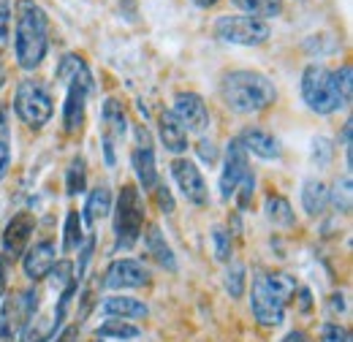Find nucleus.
<instances>
[{
	"mask_svg": "<svg viewBox=\"0 0 353 342\" xmlns=\"http://www.w3.org/2000/svg\"><path fill=\"white\" fill-rule=\"evenodd\" d=\"M321 342H351V332L340 323H323L321 326Z\"/></svg>",
	"mask_w": 353,
	"mask_h": 342,
	"instance_id": "38",
	"label": "nucleus"
},
{
	"mask_svg": "<svg viewBox=\"0 0 353 342\" xmlns=\"http://www.w3.org/2000/svg\"><path fill=\"white\" fill-rule=\"evenodd\" d=\"M283 342H312V340H310L307 332H302V329H294V332H288V334L283 337Z\"/></svg>",
	"mask_w": 353,
	"mask_h": 342,
	"instance_id": "45",
	"label": "nucleus"
},
{
	"mask_svg": "<svg viewBox=\"0 0 353 342\" xmlns=\"http://www.w3.org/2000/svg\"><path fill=\"white\" fill-rule=\"evenodd\" d=\"M221 98L234 114H261L277 101V87L261 71L236 68L223 74Z\"/></svg>",
	"mask_w": 353,
	"mask_h": 342,
	"instance_id": "3",
	"label": "nucleus"
},
{
	"mask_svg": "<svg viewBox=\"0 0 353 342\" xmlns=\"http://www.w3.org/2000/svg\"><path fill=\"white\" fill-rule=\"evenodd\" d=\"M85 190H88V161H85V155H74L65 169V193L79 196Z\"/></svg>",
	"mask_w": 353,
	"mask_h": 342,
	"instance_id": "29",
	"label": "nucleus"
},
{
	"mask_svg": "<svg viewBox=\"0 0 353 342\" xmlns=\"http://www.w3.org/2000/svg\"><path fill=\"white\" fill-rule=\"evenodd\" d=\"M82 71H88L85 57L77 54V52H68V54L60 57V63H57V68H54V79L63 82V85H68V82H71L74 77H79Z\"/></svg>",
	"mask_w": 353,
	"mask_h": 342,
	"instance_id": "31",
	"label": "nucleus"
},
{
	"mask_svg": "<svg viewBox=\"0 0 353 342\" xmlns=\"http://www.w3.org/2000/svg\"><path fill=\"white\" fill-rule=\"evenodd\" d=\"M264 212H266V220L272 225H277V228H294L296 225V212H294L291 201L285 196H280V193H269L266 196Z\"/></svg>",
	"mask_w": 353,
	"mask_h": 342,
	"instance_id": "24",
	"label": "nucleus"
},
{
	"mask_svg": "<svg viewBox=\"0 0 353 342\" xmlns=\"http://www.w3.org/2000/svg\"><path fill=\"white\" fill-rule=\"evenodd\" d=\"M79 337V323H71V326H65L60 334H54L49 342H77Z\"/></svg>",
	"mask_w": 353,
	"mask_h": 342,
	"instance_id": "43",
	"label": "nucleus"
},
{
	"mask_svg": "<svg viewBox=\"0 0 353 342\" xmlns=\"http://www.w3.org/2000/svg\"><path fill=\"white\" fill-rule=\"evenodd\" d=\"M158 136H161V144L174 155H182L188 150V130L182 128V123L176 120L172 109H163L158 114Z\"/></svg>",
	"mask_w": 353,
	"mask_h": 342,
	"instance_id": "21",
	"label": "nucleus"
},
{
	"mask_svg": "<svg viewBox=\"0 0 353 342\" xmlns=\"http://www.w3.org/2000/svg\"><path fill=\"white\" fill-rule=\"evenodd\" d=\"M250 310H253V318L261 326H280L285 321V304L269 291L264 274L253 277V285H250Z\"/></svg>",
	"mask_w": 353,
	"mask_h": 342,
	"instance_id": "14",
	"label": "nucleus"
},
{
	"mask_svg": "<svg viewBox=\"0 0 353 342\" xmlns=\"http://www.w3.org/2000/svg\"><path fill=\"white\" fill-rule=\"evenodd\" d=\"M193 3H196L199 8H215V6L221 3V0H193Z\"/></svg>",
	"mask_w": 353,
	"mask_h": 342,
	"instance_id": "48",
	"label": "nucleus"
},
{
	"mask_svg": "<svg viewBox=\"0 0 353 342\" xmlns=\"http://www.w3.org/2000/svg\"><path fill=\"white\" fill-rule=\"evenodd\" d=\"M92 90V77L90 68L82 71L79 77H74L65 85V103H63V130L68 136L79 133L85 128V114H88V98Z\"/></svg>",
	"mask_w": 353,
	"mask_h": 342,
	"instance_id": "8",
	"label": "nucleus"
},
{
	"mask_svg": "<svg viewBox=\"0 0 353 342\" xmlns=\"http://www.w3.org/2000/svg\"><path fill=\"white\" fill-rule=\"evenodd\" d=\"M49 52V17L36 0L14 3V57L22 71H36Z\"/></svg>",
	"mask_w": 353,
	"mask_h": 342,
	"instance_id": "2",
	"label": "nucleus"
},
{
	"mask_svg": "<svg viewBox=\"0 0 353 342\" xmlns=\"http://www.w3.org/2000/svg\"><path fill=\"white\" fill-rule=\"evenodd\" d=\"M212 248H215V258L221 263H228L234 258V234L225 225H215L212 228Z\"/></svg>",
	"mask_w": 353,
	"mask_h": 342,
	"instance_id": "32",
	"label": "nucleus"
},
{
	"mask_svg": "<svg viewBox=\"0 0 353 342\" xmlns=\"http://www.w3.org/2000/svg\"><path fill=\"white\" fill-rule=\"evenodd\" d=\"M236 139H239V144L245 147L248 155H256V158H261V161H280V158H283V147H280L277 136L269 133L266 128L250 125V128L242 130Z\"/></svg>",
	"mask_w": 353,
	"mask_h": 342,
	"instance_id": "18",
	"label": "nucleus"
},
{
	"mask_svg": "<svg viewBox=\"0 0 353 342\" xmlns=\"http://www.w3.org/2000/svg\"><path fill=\"white\" fill-rule=\"evenodd\" d=\"M172 112H174V117L182 123V128L188 133H204L210 128V106L193 90H179L176 92Z\"/></svg>",
	"mask_w": 353,
	"mask_h": 342,
	"instance_id": "13",
	"label": "nucleus"
},
{
	"mask_svg": "<svg viewBox=\"0 0 353 342\" xmlns=\"http://www.w3.org/2000/svg\"><path fill=\"white\" fill-rule=\"evenodd\" d=\"M6 82H8V71H6V63H3V57H0V90L6 87Z\"/></svg>",
	"mask_w": 353,
	"mask_h": 342,
	"instance_id": "47",
	"label": "nucleus"
},
{
	"mask_svg": "<svg viewBox=\"0 0 353 342\" xmlns=\"http://www.w3.org/2000/svg\"><path fill=\"white\" fill-rule=\"evenodd\" d=\"M242 14L248 17H256V19H274L283 14V0H231Z\"/></svg>",
	"mask_w": 353,
	"mask_h": 342,
	"instance_id": "27",
	"label": "nucleus"
},
{
	"mask_svg": "<svg viewBox=\"0 0 353 342\" xmlns=\"http://www.w3.org/2000/svg\"><path fill=\"white\" fill-rule=\"evenodd\" d=\"M332 155H334V150H332V141H329L326 136H321V139L312 141V161H315V163L326 166V163L332 161Z\"/></svg>",
	"mask_w": 353,
	"mask_h": 342,
	"instance_id": "40",
	"label": "nucleus"
},
{
	"mask_svg": "<svg viewBox=\"0 0 353 342\" xmlns=\"http://www.w3.org/2000/svg\"><path fill=\"white\" fill-rule=\"evenodd\" d=\"M112 207H114V201H112V190H109L106 185L92 188V190L88 193L85 210H82V220H85V225H95L98 220L109 217V214H112Z\"/></svg>",
	"mask_w": 353,
	"mask_h": 342,
	"instance_id": "23",
	"label": "nucleus"
},
{
	"mask_svg": "<svg viewBox=\"0 0 353 342\" xmlns=\"http://www.w3.org/2000/svg\"><path fill=\"white\" fill-rule=\"evenodd\" d=\"M49 280H52V288L54 291H63L65 285H71L77 277H74V263L68 261V258H63V261H54V266H52V272H49ZM79 283V280H77Z\"/></svg>",
	"mask_w": 353,
	"mask_h": 342,
	"instance_id": "35",
	"label": "nucleus"
},
{
	"mask_svg": "<svg viewBox=\"0 0 353 342\" xmlns=\"http://www.w3.org/2000/svg\"><path fill=\"white\" fill-rule=\"evenodd\" d=\"M101 285L103 288H112V291L144 288V285H150V269L139 258H117V261H112L106 266Z\"/></svg>",
	"mask_w": 353,
	"mask_h": 342,
	"instance_id": "11",
	"label": "nucleus"
},
{
	"mask_svg": "<svg viewBox=\"0 0 353 342\" xmlns=\"http://www.w3.org/2000/svg\"><path fill=\"white\" fill-rule=\"evenodd\" d=\"M215 39L223 43H234V46H261L269 41L272 28L264 19L248 17V14H225L215 19L212 28Z\"/></svg>",
	"mask_w": 353,
	"mask_h": 342,
	"instance_id": "6",
	"label": "nucleus"
},
{
	"mask_svg": "<svg viewBox=\"0 0 353 342\" xmlns=\"http://www.w3.org/2000/svg\"><path fill=\"white\" fill-rule=\"evenodd\" d=\"M329 204H334L343 214L351 212V174L334 182V190H329Z\"/></svg>",
	"mask_w": 353,
	"mask_h": 342,
	"instance_id": "33",
	"label": "nucleus"
},
{
	"mask_svg": "<svg viewBox=\"0 0 353 342\" xmlns=\"http://www.w3.org/2000/svg\"><path fill=\"white\" fill-rule=\"evenodd\" d=\"M152 196H155V204H158V210L163 214H172L174 212V196H172V190L163 185V182H158L155 185V190H152Z\"/></svg>",
	"mask_w": 353,
	"mask_h": 342,
	"instance_id": "39",
	"label": "nucleus"
},
{
	"mask_svg": "<svg viewBox=\"0 0 353 342\" xmlns=\"http://www.w3.org/2000/svg\"><path fill=\"white\" fill-rule=\"evenodd\" d=\"M54 337V329L52 326H44V321H30L25 329H22V334L17 337V342H49Z\"/></svg>",
	"mask_w": 353,
	"mask_h": 342,
	"instance_id": "36",
	"label": "nucleus"
},
{
	"mask_svg": "<svg viewBox=\"0 0 353 342\" xmlns=\"http://www.w3.org/2000/svg\"><path fill=\"white\" fill-rule=\"evenodd\" d=\"M6 291H8V261L6 256H0V299L6 296Z\"/></svg>",
	"mask_w": 353,
	"mask_h": 342,
	"instance_id": "44",
	"label": "nucleus"
},
{
	"mask_svg": "<svg viewBox=\"0 0 353 342\" xmlns=\"http://www.w3.org/2000/svg\"><path fill=\"white\" fill-rule=\"evenodd\" d=\"M98 307L106 318H120V321H141L150 315V307L144 301L136 299V296H123V294L106 296Z\"/></svg>",
	"mask_w": 353,
	"mask_h": 342,
	"instance_id": "20",
	"label": "nucleus"
},
{
	"mask_svg": "<svg viewBox=\"0 0 353 342\" xmlns=\"http://www.w3.org/2000/svg\"><path fill=\"white\" fill-rule=\"evenodd\" d=\"M172 177H174L176 188L182 190L185 201L193 204V207H207L210 204V188H207V179L201 169L188 161V158H174L172 161Z\"/></svg>",
	"mask_w": 353,
	"mask_h": 342,
	"instance_id": "12",
	"label": "nucleus"
},
{
	"mask_svg": "<svg viewBox=\"0 0 353 342\" xmlns=\"http://www.w3.org/2000/svg\"><path fill=\"white\" fill-rule=\"evenodd\" d=\"M88 239L85 234V220H82V212L79 210H68L65 214V225H63V253H74L82 248V242Z\"/></svg>",
	"mask_w": 353,
	"mask_h": 342,
	"instance_id": "26",
	"label": "nucleus"
},
{
	"mask_svg": "<svg viewBox=\"0 0 353 342\" xmlns=\"http://www.w3.org/2000/svg\"><path fill=\"white\" fill-rule=\"evenodd\" d=\"M57 261V250H54V242L41 239L36 245H30L25 253H22V272L30 283H41L49 277L52 266Z\"/></svg>",
	"mask_w": 353,
	"mask_h": 342,
	"instance_id": "17",
	"label": "nucleus"
},
{
	"mask_svg": "<svg viewBox=\"0 0 353 342\" xmlns=\"http://www.w3.org/2000/svg\"><path fill=\"white\" fill-rule=\"evenodd\" d=\"M11 19H14V3L0 0V46L6 43L8 33H11Z\"/></svg>",
	"mask_w": 353,
	"mask_h": 342,
	"instance_id": "41",
	"label": "nucleus"
},
{
	"mask_svg": "<svg viewBox=\"0 0 353 342\" xmlns=\"http://www.w3.org/2000/svg\"><path fill=\"white\" fill-rule=\"evenodd\" d=\"M250 171V163H248V152L245 147L239 144V139L234 136L228 144H225V155H223V171H221V199H234V190L236 185L242 182V177Z\"/></svg>",
	"mask_w": 353,
	"mask_h": 342,
	"instance_id": "16",
	"label": "nucleus"
},
{
	"mask_svg": "<svg viewBox=\"0 0 353 342\" xmlns=\"http://www.w3.org/2000/svg\"><path fill=\"white\" fill-rule=\"evenodd\" d=\"M133 139L136 147L131 152V169L136 174V188L144 193H152L158 179V166H155V150H152V133L147 130V125H136L133 128Z\"/></svg>",
	"mask_w": 353,
	"mask_h": 342,
	"instance_id": "9",
	"label": "nucleus"
},
{
	"mask_svg": "<svg viewBox=\"0 0 353 342\" xmlns=\"http://www.w3.org/2000/svg\"><path fill=\"white\" fill-rule=\"evenodd\" d=\"M114 212V250H131L141 239L144 223H147V207L141 190L125 182L117 193V204L112 207Z\"/></svg>",
	"mask_w": 353,
	"mask_h": 342,
	"instance_id": "4",
	"label": "nucleus"
},
{
	"mask_svg": "<svg viewBox=\"0 0 353 342\" xmlns=\"http://www.w3.org/2000/svg\"><path fill=\"white\" fill-rule=\"evenodd\" d=\"M39 304H41V299H39L36 288L11 294L3 301L0 304V342H17L22 329L36 318Z\"/></svg>",
	"mask_w": 353,
	"mask_h": 342,
	"instance_id": "7",
	"label": "nucleus"
},
{
	"mask_svg": "<svg viewBox=\"0 0 353 342\" xmlns=\"http://www.w3.org/2000/svg\"><path fill=\"white\" fill-rule=\"evenodd\" d=\"M228 263H231V266L225 269V277H223L225 294H228L231 299H242L245 291H248V272H245V266L236 263V261H228Z\"/></svg>",
	"mask_w": 353,
	"mask_h": 342,
	"instance_id": "30",
	"label": "nucleus"
},
{
	"mask_svg": "<svg viewBox=\"0 0 353 342\" xmlns=\"http://www.w3.org/2000/svg\"><path fill=\"white\" fill-rule=\"evenodd\" d=\"M36 231V214L33 212H17L3 228L0 245H3V256L6 258H22V253L30 248Z\"/></svg>",
	"mask_w": 353,
	"mask_h": 342,
	"instance_id": "15",
	"label": "nucleus"
},
{
	"mask_svg": "<svg viewBox=\"0 0 353 342\" xmlns=\"http://www.w3.org/2000/svg\"><path fill=\"white\" fill-rule=\"evenodd\" d=\"M196 152H199L201 163H207V166H215V163L221 161V150H218V144H215L212 139H199Z\"/></svg>",
	"mask_w": 353,
	"mask_h": 342,
	"instance_id": "37",
	"label": "nucleus"
},
{
	"mask_svg": "<svg viewBox=\"0 0 353 342\" xmlns=\"http://www.w3.org/2000/svg\"><path fill=\"white\" fill-rule=\"evenodd\" d=\"M302 210L310 217H321V214L329 210V185L310 177L302 185Z\"/></svg>",
	"mask_w": 353,
	"mask_h": 342,
	"instance_id": "22",
	"label": "nucleus"
},
{
	"mask_svg": "<svg viewBox=\"0 0 353 342\" xmlns=\"http://www.w3.org/2000/svg\"><path fill=\"white\" fill-rule=\"evenodd\" d=\"M141 237H144V250H147V256L152 258L161 269L176 272V256H174V250H172V245L166 242V234L161 231V225H158V223L144 225Z\"/></svg>",
	"mask_w": 353,
	"mask_h": 342,
	"instance_id": "19",
	"label": "nucleus"
},
{
	"mask_svg": "<svg viewBox=\"0 0 353 342\" xmlns=\"http://www.w3.org/2000/svg\"><path fill=\"white\" fill-rule=\"evenodd\" d=\"M8 169H11V144L8 139H0V182L8 177Z\"/></svg>",
	"mask_w": 353,
	"mask_h": 342,
	"instance_id": "42",
	"label": "nucleus"
},
{
	"mask_svg": "<svg viewBox=\"0 0 353 342\" xmlns=\"http://www.w3.org/2000/svg\"><path fill=\"white\" fill-rule=\"evenodd\" d=\"M128 133V117H125V106L117 98H106L101 106V136H103V158L106 166L117 163V144L125 139Z\"/></svg>",
	"mask_w": 353,
	"mask_h": 342,
	"instance_id": "10",
	"label": "nucleus"
},
{
	"mask_svg": "<svg viewBox=\"0 0 353 342\" xmlns=\"http://www.w3.org/2000/svg\"><path fill=\"white\" fill-rule=\"evenodd\" d=\"M14 114L30 130H44L54 117L52 92L41 79H22L14 90Z\"/></svg>",
	"mask_w": 353,
	"mask_h": 342,
	"instance_id": "5",
	"label": "nucleus"
},
{
	"mask_svg": "<svg viewBox=\"0 0 353 342\" xmlns=\"http://www.w3.org/2000/svg\"><path fill=\"white\" fill-rule=\"evenodd\" d=\"M253 196H256V174H253V171H248V174L242 177V182L236 185V190H234V201H236L239 212L250 210V204H253Z\"/></svg>",
	"mask_w": 353,
	"mask_h": 342,
	"instance_id": "34",
	"label": "nucleus"
},
{
	"mask_svg": "<svg viewBox=\"0 0 353 342\" xmlns=\"http://www.w3.org/2000/svg\"><path fill=\"white\" fill-rule=\"evenodd\" d=\"M353 95V71L351 63H343L340 68H326L321 63H310L302 71V101L310 112L326 117L340 109L351 106Z\"/></svg>",
	"mask_w": 353,
	"mask_h": 342,
	"instance_id": "1",
	"label": "nucleus"
},
{
	"mask_svg": "<svg viewBox=\"0 0 353 342\" xmlns=\"http://www.w3.org/2000/svg\"><path fill=\"white\" fill-rule=\"evenodd\" d=\"M95 337L103 342H131L141 337V329L133 326L131 321H120V318H109L106 323H101L95 329Z\"/></svg>",
	"mask_w": 353,
	"mask_h": 342,
	"instance_id": "25",
	"label": "nucleus"
},
{
	"mask_svg": "<svg viewBox=\"0 0 353 342\" xmlns=\"http://www.w3.org/2000/svg\"><path fill=\"white\" fill-rule=\"evenodd\" d=\"M296 294L302 296V312H307L310 307H312V299H310V291H307V288H299Z\"/></svg>",
	"mask_w": 353,
	"mask_h": 342,
	"instance_id": "46",
	"label": "nucleus"
},
{
	"mask_svg": "<svg viewBox=\"0 0 353 342\" xmlns=\"http://www.w3.org/2000/svg\"><path fill=\"white\" fill-rule=\"evenodd\" d=\"M264 280H266V285H269V291L283 301L285 307H288V301L296 296V291H299L296 277H291L288 272H266Z\"/></svg>",
	"mask_w": 353,
	"mask_h": 342,
	"instance_id": "28",
	"label": "nucleus"
}]
</instances>
